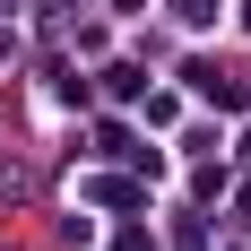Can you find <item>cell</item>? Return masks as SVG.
Masks as SVG:
<instances>
[{
	"label": "cell",
	"instance_id": "cell-1",
	"mask_svg": "<svg viewBox=\"0 0 251 251\" xmlns=\"http://www.w3.org/2000/svg\"><path fill=\"white\" fill-rule=\"evenodd\" d=\"M174 18L182 26H217V0H174Z\"/></svg>",
	"mask_w": 251,
	"mask_h": 251
},
{
	"label": "cell",
	"instance_id": "cell-2",
	"mask_svg": "<svg viewBox=\"0 0 251 251\" xmlns=\"http://www.w3.org/2000/svg\"><path fill=\"white\" fill-rule=\"evenodd\" d=\"M122 251H148V234H130V243H122Z\"/></svg>",
	"mask_w": 251,
	"mask_h": 251
}]
</instances>
